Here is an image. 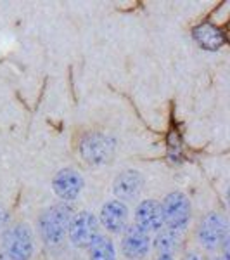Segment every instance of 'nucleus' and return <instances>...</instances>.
<instances>
[{
    "label": "nucleus",
    "instance_id": "nucleus-1",
    "mask_svg": "<svg viewBox=\"0 0 230 260\" xmlns=\"http://www.w3.org/2000/svg\"><path fill=\"white\" fill-rule=\"evenodd\" d=\"M73 213L74 212L69 203H57L45 208L40 213L39 224H36L40 240L47 246L61 245L64 238L68 236V228Z\"/></svg>",
    "mask_w": 230,
    "mask_h": 260
},
{
    "label": "nucleus",
    "instance_id": "nucleus-2",
    "mask_svg": "<svg viewBox=\"0 0 230 260\" xmlns=\"http://www.w3.org/2000/svg\"><path fill=\"white\" fill-rule=\"evenodd\" d=\"M82 160L90 167H102L109 163L114 156L116 151V141L111 136L102 132H87L82 137L80 146Z\"/></svg>",
    "mask_w": 230,
    "mask_h": 260
},
{
    "label": "nucleus",
    "instance_id": "nucleus-3",
    "mask_svg": "<svg viewBox=\"0 0 230 260\" xmlns=\"http://www.w3.org/2000/svg\"><path fill=\"white\" fill-rule=\"evenodd\" d=\"M12 260H31L35 253V234L30 224L18 222L4 231V240L0 246Z\"/></svg>",
    "mask_w": 230,
    "mask_h": 260
},
{
    "label": "nucleus",
    "instance_id": "nucleus-4",
    "mask_svg": "<svg viewBox=\"0 0 230 260\" xmlns=\"http://www.w3.org/2000/svg\"><path fill=\"white\" fill-rule=\"evenodd\" d=\"M161 212L165 228L182 233L189 225L192 217V205L185 192L171 191L161 201Z\"/></svg>",
    "mask_w": 230,
    "mask_h": 260
},
{
    "label": "nucleus",
    "instance_id": "nucleus-5",
    "mask_svg": "<svg viewBox=\"0 0 230 260\" xmlns=\"http://www.w3.org/2000/svg\"><path fill=\"white\" fill-rule=\"evenodd\" d=\"M99 219L94 212L90 210H80L74 212L71 217L69 228H68V238L74 248H85L94 241V238L99 234Z\"/></svg>",
    "mask_w": 230,
    "mask_h": 260
},
{
    "label": "nucleus",
    "instance_id": "nucleus-6",
    "mask_svg": "<svg viewBox=\"0 0 230 260\" xmlns=\"http://www.w3.org/2000/svg\"><path fill=\"white\" fill-rule=\"evenodd\" d=\"M227 240V220L218 212H210L198 225V241L204 250H218Z\"/></svg>",
    "mask_w": 230,
    "mask_h": 260
},
{
    "label": "nucleus",
    "instance_id": "nucleus-7",
    "mask_svg": "<svg viewBox=\"0 0 230 260\" xmlns=\"http://www.w3.org/2000/svg\"><path fill=\"white\" fill-rule=\"evenodd\" d=\"M83 187H85V180L80 172L73 167H64L57 170L52 177V191L62 203H71L80 198Z\"/></svg>",
    "mask_w": 230,
    "mask_h": 260
},
{
    "label": "nucleus",
    "instance_id": "nucleus-8",
    "mask_svg": "<svg viewBox=\"0 0 230 260\" xmlns=\"http://www.w3.org/2000/svg\"><path fill=\"white\" fill-rule=\"evenodd\" d=\"M145 179L139 170H123L112 180V194L114 200L121 201L127 205L128 201H137L140 198L142 191H144Z\"/></svg>",
    "mask_w": 230,
    "mask_h": 260
},
{
    "label": "nucleus",
    "instance_id": "nucleus-9",
    "mask_svg": "<svg viewBox=\"0 0 230 260\" xmlns=\"http://www.w3.org/2000/svg\"><path fill=\"white\" fill-rule=\"evenodd\" d=\"M152 248V236L135 225H127V229L121 233V253L128 260H140L147 257Z\"/></svg>",
    "mask_w": 230,
    "mask_h": 260
},
{
    "label": "nucleus",
    "instance_id": "nucleus-10",
    "mask_svg": "<svg viewBox=\"0 0 230 260\" xmlns=\"http://www.w3.org/2000/svg\"><path fill=\"white\" fill-rule=\"evenodd\" d=\"M133 225L147 234H156L165 228L160 201L152 198L139 201L133 213Z\"/></svg>",
    "mask_w": 230,
    "mask_h": 260
},
{
    "label": "nucleus",
    "instance_id": "nucleus-11",
    "mask_svg": "<svg viewBox=\"0 0 230 260\" xmlns=\"http://www.w3.org/2000/svg\"><path fill=\"white\" fill-rule=\"evenodd\" d=\"M99 224L106 229L109 234H121L128 225V219H130V212L125 203L118 200H107L106 203L100 207L99 212Z\"/></svg>",
    "mask_w": 230,
    "mask_h": 260
},
{
    "label": "nucleus",
    "instance_id": "nucleus-12",
    "mask_svg": "<svg viewBox=\"0 0 230 260\" xmlns=\"http://www.w3.org/2000/svg\"><path fill=\"white\" fill-rule=\"evenodd\" d=\"M192 37H194L196 44L199 47L206 50H218L225 44L223 33H221L220 28H216L211 23H203L199 26H196L194 31H192Z\"/></svg>",
    "mask_w": 230,
    "mask_h": 260
},
{
    "label": "nucleus",
    "instance_id": "nucleus-13",
    "mask_svg": "<svg viewBox=\"0 0 230 260\" xmlns=\"http://www.w3.org/2000/svg\"><path fill=\"white\" fill-rule=\"evenodd\" d=\"M89 260H118V251L111 236L107 234H97L94 241L87 246Z\"/></svg>",
    "mask_w": 230,
    "mask_h": 260
},
{
    "label": "nucleus",
    "instance_id": "nucleus-14",
    "mask_svg": "<svg viewBox=\"0 0 230 260\" xmlns=\"http://www.w3.org/2000/svg\"><path fill=\"white\" fill-rule=\"evenodd\" d=\"M180 243V233L171 231L168 228H163L158 231L156 236L152 238V246L160 255H173Z\"/></svg>",
    "mask_w": 230,
    "mask_h": 260
},
{
    "label": "nucleus",
    "instance_id": "nucleus-15",
    "mask_svg": "<svg viewBox=\"0 0 230 260\" xmlns=\"http://www.w3.org/2000/svg\"><path fill=\"white\" fill-rule=\"evenodd\" d=\"M6 222H7V212L0 207V228H4V225H6Z\"/></svg>",
    "mask_w": 230,
    "mask_h": 260
},
{
    "label": "nucleus",
    "instance_id": "nucleus-16",
    "mask_svg": "<svg viewBox=\"0 0 230 260\" xmlns=\"http://www.w3.org/2000/svg\"><path fill=\"white\" fill-rule=\"evenodd\" d=\"M183 260H203L199 257V253H196V251H190V253H187L185 255V258Z\"/></svg>",
    "mask_w": 230,
    "mask_h": 260
},
{
    "label": "nucleus",
    "instance_id": "nucleus-17",
    "mask_svg": "<svg viewBox=\"0 0 230 260\" xmlns=\"http://www.w3.org/2000/svg\"><path fill=\"white\" fill-rule=\"evenodd\" d=\"M156 260H177V258H175L173 255H160Z\"/></svg>",
    "mask_w": 230,
    "mask_h": 260
},
{
    "label": "nucleus",
    "instance_id": "nucleus-18",
    "mask_svg": "<svg viewBox=\"0 0 230 260\" xmlns=\"http://www.w3.org/2000/svg\"><path fill=\"white\" fill-rule=\"evenodd\" d=\"M0 260H12V258H11L9 255H7L2 248H0Z\"/></svg>",
    "mask_w": 230,
    "mask_h": 260
},
{
    "label": "nucleus",
    "instance_id": "nucleus-19",
    "mask_svg": "<svg viewBox=\"0 0 230 260\" xmlns=\"http://www.w3.org/2000/svg\"><path fill=\"white\" fill-rule=\"evenodd\" d=\"M213 260H221V258H218V257H216V258H213Z\"/></svg>",
    "mask_w": 230,
    "mask_h": 260
}]
</instances>
